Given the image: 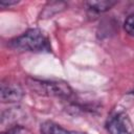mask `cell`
Segmentation results:
<instances>
[{
	"label": "cell",
	"mask_w": 134,
	"mask_h": 134,
	"mask_svg": "<svg viewBox=\"0 0 134 134\" xmlns=\"http://www.w3.org/2000/svg\"><path fill=\"white\" fill-rule=\"evenodd\" d=\"M9 46L19 51H43L50 49L48 39L38 28H30L13 39L9 42Z\"/></svg>",
	"instance_id": "cell-1"
},
{
	"label": "cell",
	"mask_w": 134,
	"mask_h": 134,
	"mask_svg": "<svg viewBox=\"0 0 134 134\" xmlns=\"http://www.w3.org/2000/svg\"><path fill=\"white\" fill-rule=\"evenodd\" d=\"M28 86L35 91L41 94L54 95L68 98L72 95V89L70 86L62 81H38L29 80Z\"/></svg>",
	"instance_id": "cell-2"
},
{
	"label": "cell",
	"mask_w": 134,
	"mask_h": 134,
	"mask_svg": "<svg viewBox=\"0 0 134 134\" xmlns=\"http://www.w3.org/2000/svg\"><path fill=\"white\" fill-rule=\"evenodd\" d=\"M106 128L109 134H134L131 120L124 112L110 116L106 122Z\"/></svg>",
	"instance_id": "cell-3"
},
{
	"label": "cell",
	"mask_w": 134,
	"mask_h": 134,
	"mask_svg": "<svg viewBox=\"0 0 134 134\" xmlns=\"http://www.w3.org/2000/svg\"><path fill=\"white\" fill-rule=\"evenodd\" d=\"M22 87L13 82H2L0 88V98L3 103H17L23 97Z\"/></svg>",
	"instance_id": "cell-4"
},
{
	"label": "cell",
	"mask_w": 134,
	"mask_h": 134,
	"mask_svg": "<svg viewBox=\"0 0 134 134\" xmlns=\"http://www.w3.org/2000/svg\"><path fill=\"white\" fill-rule=\"evenodd\" d=\"M40 132L41 134H71V131L66 130L62 126L50 120H47L41 124Z\"/></svg>",
	"instance_id": "cell-5"
},
{
	"label": "cell",
	"mask_w": 134,
	"mask_h": 134,
	"mask_svg": "<svg viewBox=\"0 0 134 134\" xmlns=\"http://www.w3.org/2000/svg\"><path fill=\"white\" fill-rule=\"evenodd\" d=\"M116 2L114 1H108V0H102V1H89L86 3L89 9L96 12V13H104L110 9Z\"/></svg>",
	"instance_id": "cell-6"
},
{
	"label": "cell",
	"mask_w": 134,
	"mask_h": 134,
	"mask_svg": "<svg viewBox=\"0 0 134 134\" xmlns=\"http://www.w3.org/2000/svg\"><path fill=\"white\" fill-rule=\"evenodd\" d=\"M1 134H32L30 130H28L27 128L20 126V125H14L8 127L4 132H2Z\"/></svg>",
	"instance_id": "cell-7"
},
{
	"label": "cell",
	"mask_w": 134,
	"mask_h": 134,
	"mask_svg": "<svg viewBox=\"0 0 134 134\" xmlns=\"http://www.w3.org/2000/svg\"><path fill=\"white\" fill-rule=\"evenodd\" d=\"M124 28L126 30V32L132 37H134V14L130 15L124 23Z\"/></svg>",
	"instance_id": "cell-8"
},
{
	"label": "cell",
	"mask_w": 134,
	"mask_h": 134,
	"mask_svg": "<svg viewBox=\"0 0 134 134\" xmlns=\"http://www.w3.org/2000/svg\"><path fill=\"white\" fill-rule=\"evenodd\" d=\"M18 3V1H0V5L1 6H10Z\"/></svg>",
	"instance_id": "cell-9"
},
{
	"label": "cell",
	"mask_w": 134,
	"mask_h": 134,
	"mask_svg": "<svg viewBox=\"0 0 134 134\" xmlns=\"http://www.w3.org/2000/svg\"><path fill=\"white\" fill-rule=\"evenodd\" d=\"M71 134H86V133H82V132H73V131H71Z\"/></svg>",
	"instance_id": "cell-10"
},
{
	"label": "cell",
	"mask_w": 134,
	"mask_h": 134,
	"mask_svg": "<svg viewBox=\"0 0 134 134\" xmlns=\"http://www.w3.org/2000/svg\"><path fill=\"white\" fill-rule=\"evenodd\" d=\"M132 93H133V94H134V90H133V91H132Z\"/></svg>",
	"instance_id": "cell-11"
}]
</instances>
